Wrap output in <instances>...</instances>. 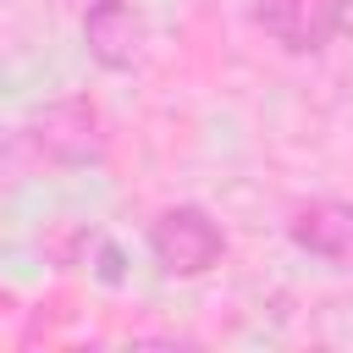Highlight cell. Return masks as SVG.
Here are the masks:
<instances>
[{
	"label": "cell",
	"mask_w": 353,
	"mask_h": 353,
	"mask_svg": "<svg viewBox=\"0 0 353 353\" xmlns=\"http://www.w3.org/2000/svg\"><path fill=\"white\" fill-rule=\"evenodd\" d=\"M83 44L105 72H127L143 55V17L132 0H99L83 11Z\"/></svg>",
	"instance_id": "cell-3"
},
{
	"label": "cell",
	"mask_w": 353,
	"mask_h": 353,
	"mask_svg": "<svg viewBox=\"0 0 353 353\" xmlns=\"http://www.w3.org/2000/svg\"><path fill=\"white\" fill-rule=\"evenodd\" d=\"M149 254H154V265H160L165 276L193 281V276H204V270L221 265L226 232L215 226L210 210H199V204H171V210H160L154 226H149Z\"/></svg>",
	"instance_id": "cell-2"
},
{
	"label": "cell",
	"mask_w": 353,
	"mask_h": 353,
	"mask_svg": "<svg viewBox=\"0 0 353 353\" xmlns=\"http://www.w3.org/2000/svg\"><path fill=\"white\" fill-rule=\"evenodd\" d=\"M77 6H83V11H88V6H99V0H77Z\"/></svg>",
	"instance_id": "cell-8"
},
{
	"label": "cell",
	"mask_w": 353,
	"mask_h": 353,
	"mask_svg": "<svg viewBox=\"0 0 353 353\" xmlns=\"http://www.w3.org/2000/svg\"><path fill=\"white\" fill-rule=\"evenodd\" d=\"M287 237H292L303 254H314V259H325V265H336V270H353V204H342V199H314V204H303V210L287 221Z\"/></svg>",
	"instance_id": "cell-5"
},
{
	"label": "cell",
	"mask_w": 353,
	"mask_h": 353,
	"mask_svg": "<svg viewBox=\"0 0 353 353\" xmlns=\"http://www.w3.org/2000/svg\"><path fill=\"white\" fill-rule=\"evenodd\" d=\"M99 281H105V287L121 281V254H116L110 243H99Z\"/></svg>",
	"instance_id": "cell-6"
},
{
	"label": "cell",
	"mask_w": 353,
	"mask_h": 353,
	"mask_svg": "<svg viewBox=\"0 0 353 353\" xmlns=\"http://www.w3.org/2000/svg\"><path fill=\"white\" fill-rule=\"evenodd\" d=\"M331 11H336V33L353 39V0H331Z\"/></svg>",
	"instance_id": "cell-7"
},
{
	"label": "cell",
	"mask_w": 353,
	"mask_h": 353,
	"mask_svg": "<svg viewBox=\"0 0 353 353\" xmlns=\"http://www.w3.org/2000/svg\"><path fill=\"white\" fill-rule=\"evenodd\" d=\"M254 22L292 55H314L336 33L331 0H254Z\"/></svg>",
	"instance_id": "cell-4"
},
{
	"label": "cell",
	"mask_w": 353,
	"mask_h": 353,
	"mask_svg": "<svg viewBox=\"0 0 353 353\" xmlns=\"http://www.w3.org/2000/svg\"><path fill=\"white\" fill-rule=\"evenodd\" d=\"M22 143L50 160V165H88L105 154V121H99V105L88 94H66L44 110L28 116L22 127Z\"/></svg>",
	"instance_id": "cell-1"
}]
</instances>
